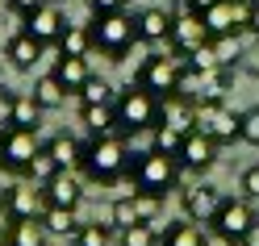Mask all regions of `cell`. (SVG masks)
I'll list each match as a JSON object with an SVG mask.
<instances>
[{"instance_id": "8", "label": "cell", "mask_w": 259, "mask_h": 246, "mask_svg": "<svg viewBox=\"0 0 259 246\" xmlns=\"http://www.w3.org/2000/svg\"><path fill=\"white\" fill-rule=\"evenodd\" d=\"M197 129L209 134L218 146H230L242 129V113H234L226 101H201L197 105Z\"/></svg>"}, {"instance_id": "5", "label": "cell", "mask_w": 259, "mask_h": 246, "mask_svg": "<svg viewBox=\"0 0 259 246\" xmlns=\"http://www.w3.org/2000/svg\"><path fill=\"white\" fill-rule=\"evenodd\" d=\"M180 79H184V59L180 55H159V51L147 55L138 63V71H134V84L155 92L159 101H167V96L180 92Z\"/></svg>"}, {"instance_id": "4", "label": "cell", "mask_w": 259, "mask_h": 246, "mask_svg": "<svg viewBox=\"0 0 259 246\" xmlns=\"http://www.w3.org/2000/svg\"><path fill=\"white\" fill-rule=\"evenodd\" d=\"M113 109H117V129L130 138V134H142V129H155L159 125V109H163V101H159L155 92L130 84L117 101H113Z\"/></svg>"}, {"instance_id": "25", "label": "cell", "mask_w": 259, "mask_h": 246, "mask_svg": "<svg viewBox=\"0 0 259 246\" xmlns=\"http://www.w3.org/2000/svg\"><path fill=\"white\" fill-rule=\"evenodd\" d=\"M29 96L38 101L42 113H51V109H63V105H67V88L55 79V71H51V75H38V79H34V92H29Z\"/></svg>"}, {"instance_id": "16", "label": "cell", "mask_w": 259, "mask_h": 246, "mask_svg": "<svg viewBox=\"0 0 259 246\" xmlns=\"http://www.w3.org/2000/svg\"><path fill=\"white\" fill-rule=\"evenodd\" d=\"M42 196H46V205H55V209H79V201H84V184H79L75 171H55L42 184Z\"/></svg>"}, {"instance_id": "6", "label": "cell", "mask_w": 259, "mask_h": 246, "mask_svg": "<svg viewBox=\"0 0 259 246\" xmlns=\"http://www.w3.org/2000/svg\"><path fill=\"white\" fill-rule=\"evenodd\" d=\"M209 229L230 246V242H247L255 229H259V217H255V201L251 196H226L222 209L213 213V221H209Z\"/></svg>"}, {"instance_id": "31", "label": "cell", "mask_w": 259, "mask_h": 246, "mask_svg": "<svg viewBox=\"0 0 259 246\" xmlns=\"http://www.w3.org/2000/svg\"><path fill=\"white\" fill-rule=\"evenodd\" d=\"M180 146H184V129L163 125V121L155 125V151H163V155H171V159H180Z\"/></svg>"}, {"instance_id": "9", "label": "cell", "mask_w": 259, "mask_h": 246, "mask_svg": "<svg viewBox=\"0 0 259 246\" xmlns=\"http://www.w3.org/2000/svg\"><path fill=\"white\" fill-rule=\"evenodd\" d=\"M46 209L51 205H46V196H42V184H13L0 196V213H5L9 221H42Z\"/></svg>"}, {"instance_id": "33", "label": "cell", "mask_w": 259, "mask_h": 246, "mask_svg": "<svg viewBox=\"0 0 259 246\" xmlns=\"http://www.w3.org/2000/svg\"><path fill=\"white\" fill-rule=\"evenodd\" d=\"M55 171H59V163H55V155L42 146V151L34 155V163H29V175H25V179H29V184H46Z\"/></svg>"}, {"instance_id": "23", "label": "cell", "mask_w": 259, "mask_h": 246, "mask_svg": "<svg viewBox=\"0 0 259 246\" xmlns=\"http://www.w3.org/2000/svg\"><path fill=\"white\" fill-rule=\"evenodd\" d=\"M42 225H46L51 238H79V229H84L79 217H75V209H55V205L42 213Z\"/></svg>"}, {"instance_id": "2", "label": "cell", "mask_w": 259, "mask_h": 246, "mask_svg": "<svg viewBox=\"0 0 259 246\" xmlns=\"http://www.w3.org/2000/svg\"><path fill=\"white\" fill-rule=\"evenodd\" d=\"M180 175H184V167H180V159H171V155H163V151H151L147 155H134L130 159V184H134V192H147V196H159L163 201L167 192H176L180 188Z\"/></svg>"}, {"instance_id": "46", "label": "cell", "mask_w": 259, "mask_h": 246, "mask_svg": "<svg viewBox=\"0 0 259 246\" xmlns=\"http://www.w3.org/2000/svg\"><path fill=\"white\" fill-rule=\"evenodd\" d=\"M46 246H55V242H46Z\"/></svg>"}, {"instance_id": "34", "label": "cell", "mask_w": 259, "mask_h": 246, "mask_svg": "<svg viewBox=\"0 0 259 246\" xmlns=\"http://www.w3.org/2000/svg\"><path fill=\"white\" fill-rule=\"evenodd\" d=\"M109 84H105V79L101 75H88V84L84 88H79V105H109Z\"/></svg>"}, {"instance_id": "26", "label": "cell", "mask_w": 259, "mask_h": 246, "mask_svg": "<svg viewBox=\"0 0 259 246\" xmlns=\"http://www.w3.org/2000/svg\"><path fill=\"white\" fill-rule=\"evenodd\" d=\"M46 242H51V234L42 221H9L5 246H46Z\"/></svg>"}, {"instance_id": "44", "label": "cell", "mask_w": 259, "mask_h": 246, "mask_svg": "<svg viewBox=\"0 0 259 246\" xmlns=\"http://www.w3.org/2000/svg\"><path fill=\"white\" fill-rule=\"evenodd\" d=\"M230 246H247V242H230Z\"/></svg>"}, {"instance_id": "13", "label": "cell", "mask_w": 259, "mask_h": 246, "mask_svg": "<svg viewBox=\"0 0 259 246\" xmlns=\"http://www.w3.org/2000/svg\"><path fill=\"white\" fill-rule=\"evenodd\" d=\"M222 201H226V196H222L213 184H192V188L180 192L184 217H188V221H197V225H209V221H213V213L222 209Z\"/></svg>"}, {"instance_id": "1", "label": "cell", "mask_w": 259, "mask_h": 246, "mask_svg": "<svg viewBox=\"0 0 259 246\" xmlns=\"http://www.w3.org/2000/svg\"><path fill=\"white\" fill-rule=\"evenodd\" d=\"M79 171L84 179L101 188H113L130 175V151H125V134L121 129H109V134H92L84 142V159H79Z\"/></svg>"}, {"instance_id": "42", "label": "cell", "mask_w": 259, "mask_h": 246, "mask_svg": "<svg viewBox=\"0 0 259 246\" xmlns=\"http://www.w3.org/2000/svg\"><path fill=\"white\" fill-rule=\"evenodd\" d=\"M251 34H259V5H251V21H247Z\"/></svg>"}, {"instance_id": "18", "label": "cell", "mask_w": 259, "mask_h": 246, "mask_svg": "<svg viewBox=\"0 0 259 246\" xmlns=\"http://www.w3.org/2000/svg\"><path fill=\"white\" fill-rule=\"evenodd\" d=\"M42 51H46V46H42L34 34H25V29H21V34H13V38L5 42V59H9L17 71H34V63L42 59Z\"/></svg>"}, {"instance_id": "7", "label": "cell", "mask_w": 259, "mask_h": 246, "mask_svg": "<svg viewBox=\"0 0 259 246\" xmlns=\"http://www.w3.org/2000/svg\"><path fill=\"white\" fill-rule=\"evenodd\" d=\"M42 151L38 129H17L9 125V134L0 138V171L5 175H29V163Z\"/></svg>"}, {"instance_id": "10", "label": "cell", "mask_w": 259, "mask_h": 246, "mask_svg": "<svg viewBox=\"0 0 259 246\" xmlns=\"http://www.w3.org/2000/svg\"><path fill=\"white\" fill-rule=\"evenodd\" d=\"M209 42V25H205V17L201 13H192V9H180L171 17V38H167V51L171 55H180V59H188L197 46H205Z\"/></svg>"}, {"instance_id": "24", "label": "cell", "mask_w": 259, "mask_h": 246, "mask_svg": "<svg viewBox=\"0 0 259 246\" xmlns=\"http://www.w3.org/2000/svg\"><path fill=\"white\" fill-rule=\"evenodd\" d=\"M46 151L55 155L59 171H79V159H84V146H79L71 134H55L51 142H46Z\"/></svg>"}, {"instance_id": "21", "label": "cell", "mask_w": 259, "mask_h": 246, "mask_svg": "<svg viewBox=\"0 0 259 246\" xmlns=\"http://www.w3.org/2000/svg\"><path fill=\"white\" fill-rule=\"evenodd\" d=\"M88 59H55V79H59V84L63 88H67V96H79V88H84L88 84Z\"/></svg>"}, {"instance_id": "38", "label": "cell", "mask_w": 259, "mask_h": 246, "mask_svg": "<svg viewBox=\"0 0 259 246\" xmlns=\"http://www.w3.org/2000/svg\"><path fill=\"white\" fill-rule=\"evenodd\" d=\"M13 105H17V92H9V88H0V121H13Z\"/></svg>"}, {"instance_id": "39", "label": "cell", "mask_w": 259, "mask_h": 246, "mask_svg": "<svg viewBox=\"0 0 259 246\" xmlns=\"http://www.w3.org/2000/svg\"><path fill=\"white\" fill-rule=\"evenodd\" d=\"M5 5H9L13 13H21V17H29V13H34V9H42L46 0H5Z\"/></svg>"}, {"instance_id": "43", "label": "cell", "mask_w": 259, "mask_h": 246, "mask_svg": "<svg viewBox=\"0 0 259 246\" xmlns=\"http://www.w3.org/2000/svg\"><path fill=\"white\" fill-rule=\"evenodd\" d=\"M5 134H9V125H5V121H0V138H5Z\"/></svg>"}, {"instance_id": "32", "label": "cell", "mask_w": 259, "mask_h": 246, "mask_svg": "<svg viewBox=\"0 0 259 246\" xmlns=\"http://www.w3.org/2000/svg\"><path fill=\"white\" fill-rule=\"evenodd\" d=\"M113 238H117V225H101V221H88L84 229H79L75 246H109Z\"/></svg>"}, {"instance_id": "11", "label": "cell", "mask_w": 259, "mask_h": 246, "mask_svg": "<svg viewBox=\"0 0 259 246\" xmlns=\"http://www.w3.org/2000/svg\"><path fill=\"white\" fill-rule=\"evenodd\" d=\"M159 209H163L159 196L125 192V196L113 201V225H117V229H125V225H155V221H159Z\"/></svg>"}, {"instance_id": "40", "label": "cell", "mask_w": 259, "mask_h": 246, "mask_svg": "<svg viewBox=\"0 0 259 246\" xmlns=\"http://www.w3.org/2000/svg\"><path fill=\"white\" fill-rule=\"evenodd\" d=\"M213 5H218V0H184V9H192V13H201V17H205V13L213 9Z\"/></svg>"}, {"instance_id": "35", "label": "cell", "mask_w": 259, "mask_h": 246, "mask_svg": "<svg viewBox=\"0 0 259 246\" xmlns=\"http://www.w3.org/2000/svg\"><path fill=\"white\" fill-rule=\"evenodd\" d=\"M238 142L259 146V105H255V109H242V129H238Z\"/></svg>"}, {"instance_id": "15", "label": "cell", "mask_w": 259, "mask_h": 246, "mask_svg": "<svg viewBox=\"0 0 259 246\" xmlns=\"http://www.w3.org/2000/svg\"><path fill=\"white\" fill-rule=\"evenodd\" d=\"M218 151L222 146L209 138V134H201V129H192V134H184V146H180V167L184 171H209L218 163Z\"/></svg>"}, {"instance_id": "28", "label": "cell", "mask_w": 259, "mask_h": 246, "mask_svg": "<svg viewBox=\"0 0 259 246\" xmlns=\"http://www.w3.org/2000/svg\"><path fill=\"white\" fill-rule=\"evenodd\" d=\"M38 121H42L38 101H34L29 92H17V105H13V121H9V125H17V129H38Z\"/></svg>"}, {"instance_id": "27", "label": "cell", "mask_w": 259, "mask_h": 246, "mask_svg": "<svg viewBox=\"0 0 259 246\" xmlns=\"http://www.w3.org/2000/svg\"><path fill=\"white\" fill-rule=\"evenodd\" d=\"M79 125H88V134H109V129H117V109L113 105H79Z\"/></svg>"}, {"instance_id": "12", "label": "cell", "mask_w": 259, "mask_h": 246, "mask_svg": "<svg viewBox=\"0 0 259 246\" xmlns=\"http://www.w3.org/2000/svg\"><path fill=\"white\" fill-rule=\"evenodd\" d=\"M247 21H251V5H247V0H218V5L205 13L209 38H218V34H242Z\"/></svg>"}, {"instance_id": "22", "label": "cell", "mask_w": 259, "mask_h": 246, "mask_svg": "<svg viewBox=\"0 0 259 246\" xmlns=\"http://www.w3.org/2000/svg\"><path fill=\"white\" fill-rule=\"evenodd\" d=\"M96 51L92 46V29L88 25H67L63 29V38H59V55L63 59H88Z\"/></svg>"}, {"instance_id": "29", "label": "cell", "mask_w": 259, "mask_h": 246, "mask_svg": "<svg viewBox=\"0 0 259 246\" xmlns=\"http://www.w3.org/2000/svg\"><path fill=\"white\" fill-rule=\"evenodd\" d=\"M159 234H163V225H125L117 229V246H159Z\"/></svg>"}, {"instance_id": "37", "label": "cell", "mask_w": 259, "mask_h": 246, "mask_svg": "<svg viewBox=\"0 0 259 246\" xmlns=\"http://www.w3.org/2000/svg\"><path fill=\"white\" fill-rule=\"evenodd\" d=\"M238 188H242V196H251V201H259V167H247V171H242Z\"/></svg>"}, {"instance_id": "45", "label": "cell", "mask_w": 259, "mask_h": 246, "mask_svg": "<svg viewBox=\"0 0 259 246\" xmlns=\"http://www.w3.org/2000/svg\"><path fill=\"white\" fill-rule=\"evenodd\" d=\"M247 5H259V0H247Z\"/></svg>"}, {"instance_id": "14", "label": "cell", "mask_w": 259, "mask_h": 246, "mask_svg": "<svg viewBox=\"0 0 259 246\" xmlns=\"http://www.w3.org/2000/svg\"><path fill=\"white\" fill-rule=\"evenodd\" d=\"M63 29H67V17H63V9L55 5V0H46L42 9H34L25 17V34H34L42 46H59V38H63Z\"/></svg>"}, {"instance_id": "48", "label": "cell", "mask_w": 259, "mask_h": 246, "mask_svg": "<svg viewBox=\"0 0 259 246\" xmlns=\"http://www.w3.org/2000/svg\"><path fill=\"white\" fill-rule=\"evenodd\" d=\"M0 88H5V84H0Z\"/></svg>"}, {"instance_id": "47", "label": "cell", "mask_w": 259, "mask_h": 246, "mask_svg": "<svg viewBox=\"0 0 259 246\" xmlns=\"http://www.w3.org/2000/svg\"><path fill=\"white\" fill-rule=\"evenodd\" d=\"M0 246H5V242H0Z\"/></svg>"}, {"instance_id": "3", "label": "cell", "mask_w": 259, "mask_h": 246, "mask_svg": "<svg viewBox=\"0 0 259 246\" xmlns=\"http://www.w3.org/2000/svg\"><path fill=\"white\" fill-rule=\"evenodd\" d=\"M92 46L101 51L109 63H125V55L138 42V21L130 13H109V17H92Z\"/></svg>"}, {"instance_id": "17", "label": "cell", "mask_w": 259, "mask_h": 246, "mask_svg": "<svg viewBox=\"0 0 259 246\" xmlns=\"http://www.w3.org/2000/svg\"><path fill=\"white\" fill-rule=\"evenodd\" d=\"M171 17L176 13L167 9H142L138 13V42H147V46H159V42H167L171 38Z\"/></svg>"}, {"instance_id": "19", "label": "cell", "mask_w": 259, "mask_h": 246, "mask_svg": "<svg viewBox=\"0 0 259 246\" xmlns=\"http://www.w3.org/2000/svg\"><path fill=\"white\" fill-rule=\"evenodd\" d=\"M159 121L184 129V134H192V129H197V105H192L188 96L176 92V96H167V101H163V109H159Z\"/></svg>"}, {"instance_id": "36", "label": "cell", "mask_w": 259, "mask_h": 246, "mask_svg": "<svg viewBox=\"0 0 259 246\" xmlns=\"http://www.w3.org/2000/svg\"><path fill=\"white\" fill-rule=\"evenodd\" d=\"M130 0H88V13L92 17H109V13H125Z\"/></svg>"}, {"instance_id": "30", "label": "cell", "mask_w": 259, "mask_h": 246, "mask_svg": "<svg viewBox=\"0 0 259 246\" xmlns=\"http://www.w3.org/2000/svg\"><path fill=\"white\" fill-rule=\"evenodd\" d=\"M209 42H213L222 67H238L242 55H247V51H242V42H238V34H218V38H209Z\"/></svg>"}, {"instance_id": "20", "label": "cell", "mask_w": 259, "mask_h": 246, "mask_svg": "<svg viewBox=\"0 0 259 246\" xmlns=\"http://www.w3.org/2000/svg\"><path fill=\"white\" fill-rule=\"evenodd\" d=\"M159 246H209V238L201 234L197 221H167L163 234H159Z\"/></svg>"}, {"instance_id": "41", "label": "cell", "mask_w": 259, "mask_h": 246, "mask_svg": "<svg viewBox=\"0 0 259 246\" xmlns=\"http://www.w3.org/2000/svg\"><path fill=\"white\" fill-rule=\"evenodd\" d=\"M242 67H247L251 75H259V51H247V55H242Z\"/></svg>"}]
</instances>
